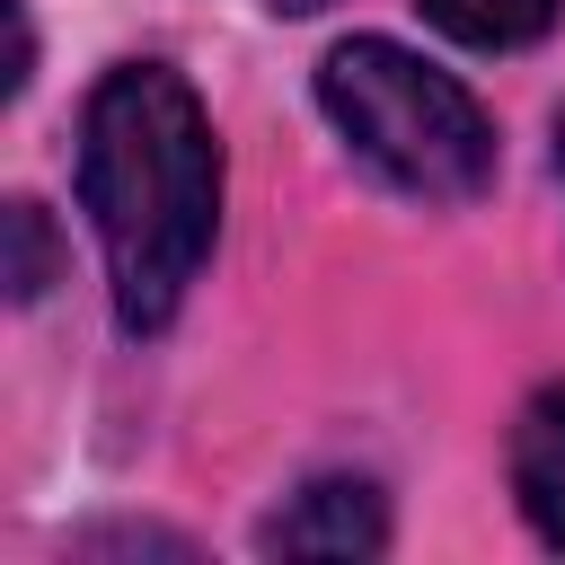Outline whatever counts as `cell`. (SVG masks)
I'll use <instances>...</instances> for the list:
<instances>
[{
	"instance_id": "obj_6",
	"label": "cell",
	"mask_w": 565,
	"mask_h": 565,
	"mask_svg": "<svg viewBox=\"0 0 565 565\" xmlns=\"http://www.w3.org/2000/svg\"><path fill=\"white\" fill-rule=\"evenodd\" d=\"M0 230H9V300L26 309V300H44L53 291V274H62V247H53V221H44V203H9L0 212Z\"/></svg>"
},
{
	"instance_id": "obj_4",
	"label": "cell",
	"mask_w": 565,
	"mask_h": 565,
	"mask_svg": "<svg viewBox=\"0 0 565 565\" xmlns=\"http://www.w3.org/2000/svg\"><path fill=\"white\" fill-rule=\"evenodd\" d=\"M503 477H512V503H521L530 539L565 556V380L521 397L512 441H503Z\"/></svg>"
},
{
	"instance_id": "obj_3",
	"label": "cell",
	"mask_w": 565,
	"mask_h": 565,
	"mask_svg": "<svg viewBox=\"0 0 565 565\" xmlns=\"http://www.w3.org/2000/svg\"><path fill=\"white\" fill-rule=\"evenodd\" d=\"M388 547V494L371 477H309L256 521V556H380Z\"/></svg>"
},
{
	"instance_id": "obj_2",
	"label": "cell",
	"mask_w": 565,
	"mask_h": 565,
	"mask_svg": "<svg viewBox=\"0 0 565 565\" xmlns=\"http://www.w3.org/2000/svg\"><path fill=\"white\" fill-rule=\"evenodd\" d=\"M318 115L388 194L477 203L494 185V115L397 35H344L318 62Z\"/></svg>"
},
{
	"instance_id": "obj_1",
	"label": "cell",
	"mask_w": 565,
	"mask_h": 565,
	"mask_svg": "<svg viewBox=\"0 0 565 565\" xmlns=\"http://www.w3.org/2000/svg\"><path fill=\"white\" fill-rule=\"evenodd\" d=\"M79 212L106 256L115 327L159 335L212 238H221V132L185 71L168 62H115L79 106Z\"/></svg>"
},
{
	"instance_id": "obj_5",
	"label": "cell",
	"mask_w": 565,
	"mask_h": 565,
	"mask_svg": "<svg viewBox=\"0 0 565 565\" xmlns=\"http://www.w3.org/2000/svg\"><path fill=\"white\" fill-rule=\"evenodd\" d=\"M415 9H424V26H441L468 53H521L565 18V0H415Z\"/></svg>"
},
{
	"instance_id": "obj_7",
	"label": "cell",
	"mask_w": 565,
	"mask_h": 565,
	"mask_svg": "<svg viewBox=\"0 0 565 565\" xmlns=\"http://www.w3.org/2000/svg\"><path fill=\"white\" fill-rule=\"evenodd\" d=\"M547 141H556V185H565V106H556V124H547Z\"/></svg>"
}]
</instances>
